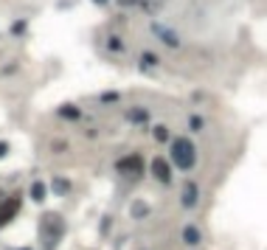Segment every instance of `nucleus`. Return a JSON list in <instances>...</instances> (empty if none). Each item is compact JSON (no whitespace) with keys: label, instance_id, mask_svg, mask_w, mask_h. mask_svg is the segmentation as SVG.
<instances>
[{"label":"nucleus","instance_id":"f257e3e1","mask_svg":"<svg viewBox=\"0 0 267 250\" xmlns=\"http://www.w3.org/2000/svg\"><path fill=\"white\" fill-rule=\"evenodd\" d=\"M62 236H65V220H62L59 213L48 211L43 220H40V242H43L45 250H54Z\"/></svg>","mask_w":267,"mask_h":250},{"label":"nucleus","instance_id":"f03ea898","mask_svg":"<svg viewBox=\"0 0 267 250\" xmlns=\"http://www.w3.org/2000/svg\"><path fill=\"white\" fill-rule=\"evenodd\" d=\"M172 160H175V166H177V169H183V171L194 169V163H197L194 144H191V140H186V138L172 140Z\"/></svg>","mask_w":267,"mask_h":250},{"label":"nucleus","instance_id":"7ed1b4c3","mask_svg":"<svg viewBox=\"0 0 267 250\" xmlns=\"http://www.w3.org/2000/svg\"><path fill=\"white\" fill-rule=\"evenodd\" d=\"M116 169L121 177H141L144 174V158L141 155H127L116 163Z\"/></svg>","mask_w":267,"mask_h":250},{"label":"nucleus","instance_id":"20e7f679","mask_svg":"<svg viewBox=\"0 0 267 250\" xmlns=\"http://www.w3.org/2000/svg\"><path fill=\"white\" fill-rule=\"evenodd\" d=\"M20 211V197H9V200H0V228L9 225L14 220V213Z\"/></svg>","mask_w":267,"mask_h":250},{"label":"nucleus","instance_id":"39448f33","mask_svg":"<svg viewBox=\"0 0 267 250\" xmlns=\"http://www.w3.org/2000/svg\"><path fill=\"white\" fill-rule=\"evenodd\" d=\"M121 6H132L138 12H146V14H155L160 9V0H118Z\"/></svg>","mask_w":267,"mask_h":250},{"label":"nucleus","instance_id":"423d86ee","mask_svg":"<svg viewBox=\"0 0 267 250\" xmlns=\"http://www.w3.org/2000/svg\"><path fill=\"white\" fill-rule=\"evenodd\" d=\"M152 174H155V180H160L163 186L172 180V169H169V163H166L163 158H155V160H152Z\"/></svg>","mask_w":267,"mask_h":250},{"label":"nucleus","instance_id":"0eeeda50","mask_svg":"<svg viewBox=\"0 0 267 250\" xmlns=\"http://www.w3.org/2000/svg\"><path fill=\"white\" fill-rule=\"evenodd\" d=\"M152 31H155V37H160L166 45H169V48H180V37H175V31H172V28L155 23V25H152Z\"/></svg>","mask_w":267,"mask_h":250},{"label":"nucleus","instance_id":"6e6552de","mask_svg":"<svg viewBox=\"0 0 267 250\" xmlns=\"http://www.w3.org/2000/svg\"><path fill=\"white\" fill-rule=\"evenodd\" d=\"M180 202H183V208H194V202H197V183H186L183 186Z\"/></svg>","mask_w":267,"mask_h":250},{"label":"nucleus","instance_id":"1a4fd4ad","mask_svg":"<svg viewBox=\"0 0 267 250\" xmlns=\"http://www.w3.org/2000/svg\"><path fill=\"white\" fill-rule=\"evenodd\" d=\"M127 121L129 124H146L149 121V113H146L144 107H132V110H127Z\"/></svg>","mask_w":267,"mask_h":250},{"label":"nucleus","instance_id":"9d476101","mask_svg":"<svg viewBox=\"0 0 267 250\" xmlns=\"http://www.w3.org/2000/svg\"><path fill=\"white\" fill-rule=\"evenodd\" d=\"M51 191L59 194V197H65L68 191H71V180H65V177H54V180H51Z\"/></svg>","mask_w":267,"mask_h":250},{"label":"nucleus","instance_id":"9b49d317","mask_svg":"<svg viewBox=\"0 0 267 250\" xmlns=\"http://www.w3.org/2000/svg\"><path fill=\"white\" fill-rule=\"evenodd\" d=\"M129 213H132L135 220H146V217H149V205H146L144 200H135L132 205H129Z\"/></svg>","mask_w":267,"mask_h":250},{"label":"nucleus","instance_id":"f8f14e48","mask_svg":"<svg viewBox=\"0 0 267 250\" xmlns=\"http://www.w3.org/2000/svg\"><path fill=\"white\" fill-rule=\"evenodd\" d=\"M183 239H186V244H200V231L194 225H186L183 228Z\"/></svg>","mask_w":267,"mask_h":250},{"label":"nucleus","instance_id":"ddd939ff","mask_svg":"<svg viewBox=\"0 0 267 250\" xmlns=\"http://www.w3.org/2000/svg\"><path fill=\"white\" fill-rule=\"evenodd\" d=\"M56 113H59L62 118H71V121H76V118H79V107H73V104H62Z\"/></svg>","mask_w":267,"mask_h":250},{"label":"nucleus","instance_id":"4468645a","mask_svg":"<svg viewBox=\"0 0 267 250\" xmlns=\"http://www.w3.org/2000/svg\"><path fill=\"white\" fill-rule=\"evenodd\" d=\"M45 191H48V189H45V183H40V180H37V183L31 186V200H34V202H43L45 200Z\"/></svg>","mask_w":267,"mask_h":250},{"label":"nucleus","instance_id":"2eb2a0df","mask_svg":"<svg viewBox=\"0 0 267 250\" xmlns=\"http://www.w3.org/2000/svg\"><path fill=\"white\" fill-rule=\"evenodd\" d=\"M152 135H155V140H160V144L169 140V129H166V127H155V129H152Z\"/></svg>","mask_w":267,"mask_h":250},{"label":"nucleus","instance_id":"dca6fc26","mask_svg":"<svg viewBox=\"0 0 267 250\" xmlns=\"http://www.w3.org/2000/svg\"><path fill=\"white\" fill-rule=\"evenodd\" d=\"M23 31H25V23H23V20H17V23L12 25V34H14V37H23Z\"/></svg>","mask_w":267,"mask_h":250},{"label":"nucleus","instance_id":"f3484780","mask_svg":"<svg viewBox=\"0 0 267 250\" xmlns=\"http://www.w3.org/2000/svg\"><path fill=\"white\" fill-rule=\"evenodd\" d=\"M107 48L110 51H121V40H118V37H110L107 40Z\"/></svg>","mask_w":267,"mask_h":250},{"label":"nucleus","instance_id":"a211bd4d","mask_svg":"<svg viewBox=\"0 0 267 250\" xmlns=\"http://www.w3.org/2000/svg\"><path fill=\"white\" fill-rule=\"evenodd\" d=\"M188 127H191V129H203V118L200 116H191V118H188Z\"/></svg>","mask_w":267,"mask_h":250},{"label":"nucleus","instance_id":"6ab92c4d","mask_svg":"<svg viewBox=\"0 0 267 250\" xmlns=\"http://www.w3.org/2000/svg\"><path fill=\"white\" fill-rule=\"evenodd\" d=\"M102 101H104V104H113V101H118V93H104V96H102Z\"/></svg>","mask_w":267,"mask_h":250},{"label":"nucleus","instance_id":"aec40b11","mask_svg":"<svg viewBox=\"0 0 267 250\" xmlns=\"http://www.w3.org/2000/svg\"><path fill=\"white\" fill-rule=\"evenodd\" d=\"M155 62H158V56H155V54H149V51H146V54H144V65H155Z\"/></svg>","mask_w":267,"mask_h":250},{"label":"nucleus","instance_id":"412c9836","mask_svg":"<svg viewBox=\"0 0 267 250\" xmlns=\"http://www.w3.org/2000/svg\"><path fill=\"white\" fill-rule=\"evenodd\" d=\"M110 231V217H104V220H102V233H107Z\"/></svg>","mask_w":267,"mask_h":250},{"label":"nucleus","instance_id":"4be33fe9","mask_svg":"<svg viewBox=\"0 0 267 250\" xmlns=\"http://www.w3.org/2000/svg\"><path fill=\"white\" fill-rule=\"evenodd\" d=\"M6 152H9V147L6 144H0V158H6Z\"/></svg>","mask_w":267,"mask_h":250},{"label":"nucleus","instance_id":"5701e85b","mask_svg":"<svg viewBox=\"0 0 267 250\" xmlns=\"http://www.w3.org/2000/svg\"><path fill=\"white\" fill-rule=\"evenodd\" d=\"M93 3H107V0H93Z\"/></svg>","mask_w":267,"mask_h":250},{"label":"nucleus","instance_id":"b1692460","mask_svg":"<svg viewBox=\"0 0 267 250\" xmlns=\"http://www.w3.org/2000/svg\"><path fill=\"white\" fill-rule=\"evenodd\" d=\"M20 250H31V247H20Z\"/></svg>","mask_w":267,"mask_h":250},{"label":"nucleus","instance_id":"393cba45","mask_svg":"<svg viewBox=\"0 0 267 250\" xmlns=\"http://www.w3.org/2000/svg\"><path fill=\"white\" fill-rule=\"evenodd\" d=\"M0 200H3V194H0Z\"/></svg>","mask_w":267,"mask_h":250}]
</instances>
